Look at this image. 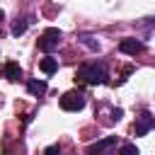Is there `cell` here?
Returning <instances> with one entry per match:
<instances>
[{
	"label": "cell",
	"mask_w": 155,
	"mask_h": 155,
	"mask_svg": "<svg viewBox=\"0 0 155 155\" xmlns=\"http://www.w3.org/2000/svg\"><path fill=\"white\" fill-rule=\"evenodd\" d=\"M61 39H63V34H61V29H56V27H48L41 36H39V48L44 51V53H53L58 46H61Z\"/></svg>",
	"instance_id": "7a4b0ae2"
},
{
	"label": "cell",
	"mask_w": 155,
	"mask_h": 155,
	"mask_svg": "<svg viewBox=\"0 0 155 155\" xmlns=\"http://www.w3.org/2000/svg\"><path fill=\"white\" fill-rule=\"evenodd\" d=\"M2 19H5V12L0 10V27H2Z\"/></svg>",
	"instance_id": "5bb4252c"
},
{
	"label": "cell",
	"mask_w": 155,
	"mask_h": 155,
	"mask_svg": "<svg viewBox=\"0 0 155 155\" xmlns=\"http://www.w3.org/2000/svg\"><path fill=\"white\" fill-rule=\"evenodd\" d=\"M39 68H41L46 75H53V73L58 70V58H53V56H46V58H41Z\"/></svg>",
	"instance_id": "30bf717a"
},
{
	"label": "cell",
	"mask_w": 155,
	"mask_h": 155,
	"mask_svg": "<svg viewBox=\"0 0 155 155\" xmlns=\"http://www.w3.org/2000/svg\"><path fill=\"white\" fill-rule=\"evenodd\" d=\"M143 48H145V44L138 41V39H121V41H119V51H121V53H128V56H136V53H140Z\"/></svg>",
	"instance_id": "8992f818"
},
{
	"label": "cell",
	"mask_w": 155,
	"mask_h": 155,
	"mask_svg": "<svg viewBox=\"0 0 155 155\" xmlns=\"http://www.w3.org/2000/svg\"><path fill=\"white\" fill-rule=\"evenodd\" d=\"M61 109L63 111H80L85 109V92L82 90H70L61 97Z\"/></svg>",
	"instance_id": "3957f363"
},
{
	"label": "cell",
	"mask_w": 155,
	"mask_h": 155,
	"mask_svg": "<svg viewBox=\"0 0 155 155\" xmlns=\"http://www.w3.org/2000/svg\"><path fill=\"white\" fill-rule=\"evenodd\" d=\"M27 90H29L34 97H41V94L48 90V85H46V80H36V78H31V80H27Z\"/></svg>",
	"instance_id": "9c48e42d"
},
{
	"label": "cell",
	"mask_w": 155,
	"mask_h": 155,
	"mask_svg": "<svg viewBox=\"0 0 155 155\" xmlns=\"http://www.w3.org/2000/svg\"><path fill=\"white\" fill-rule=\"evenodd\" d=\"M34 22V15H27V17H17L15 22H12V27H10V31H12V36H22L27 29H29V24Z\"/></svg>",
	"instance_id": "52a82bcc"
},
{
	"label": "cell",
	"mask_w": 155,
	"mask_h": 155,
	"mask_svg": "<svg viewBox=\"0 0 155 155\" xmlns=\"http://www.w3.org/2000/svg\"><path fill=\"white\" fill-rule=\"evenodd\" d=\"M44 155H61V148H58V145H48V148L44 150Z\"/></svg>",
	"instance_id": "4fadbf2b"
},
{
	"label": "cell",
	"mask_w": 155,
	"mask_h": 155,
	"mask_svg": "<svg viewBox=\"0 0 155 155\" xmlns=\"http://www.w3.org/2000/svg\"><path fill=\"white\" fill-rule=\"evenodd\" d=\"M75 80L85 82V85H104L109 82V73L104 63H85L75 70Z\"/></svg>",
	"instance_id": "6da1fadb"
},
{
	"label": "cell",
	"mask_w": 155,
	"mask_h": 155,
	"mask_svg": "<svg viewBox=\"0 0 155 155\" xmlns=\"http://www.w3.org/2000/svg\"><path fill=\"white\" fill-rule=\"evenodd\" d=\"M116 155H140V150L133 145V143H124L121 148H119V153Z\"/></svg>",
	"instance_id": "7c38bea8"
},
{
	"label": "cell",
	"mask_w": 155,
	"mask_h": 155,
	"mask_svg": "<svg viewBox=\"0 0 155 155\" xmlns=\"http://www.w3.org/2000/svg\"><path fill=\"white\" fill-rule=\"evenodd\" d=\"M114 145H116V136H107V138H102V140H97L94 145H90V150H87V155H109Z\"/></svg>",
	"instance_id": "5b68a950"
},
{
	"label": "cell",
	"mask_w": 155,
	"mask_h": 155,
	"mask_svg": "<svg viewBox=\"0 0 155 155\" xmlns=\"http://www.w3.org/2000/svg\"><path fill=\"white\" fill-rule=\"evenodd\" d=\"M2 78H7L10 82H17V80L22 78V68H19V63L7 61V63L2 65Z\"/></svg>",
	"instance_id": "ba28073f"
},
{
	"label": "cell",
	"mask_w": 155,
	"mask_h": 155,
	"mask_svg": "<svg viewBox=\"0 0 155 155\" xmlns=\"http://www.w3.org/2000/svg\"><path fill=\"white\" fill-rule=\"evenodd\" d=\"M80 41H82V44H85L90 51H99V41H94L90 34H80Z\"/></svg>",
	"instance_id": "8fae6325"
},
{
	"label": "cell",
	"mask_w": 155,
	"mask_h": 155,
	"mask_svg": "<svg viewBox=\"0 0 155 155\" xmlns=\"http://www.w3.org/2000/svg\"><path fill=\"white\" fill-rule=\"evenodd\" d=\"M153 128H155V116H153L148 109L140 111V114L136 116V136H148Z\"/></svg>",
	"instance_id": "277c9868"
}]
</instances>
